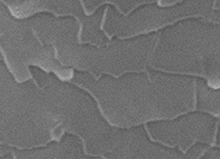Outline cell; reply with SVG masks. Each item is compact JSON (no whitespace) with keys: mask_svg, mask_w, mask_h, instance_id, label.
<instances>
[{"mask_svg":"<svg viewBox=\"0 0 220 159\" xmlns=\"http://www.w3.org/2000/svg\"><path fill=\"white\" fill-rule=\"evenodd\" d=\"M69 82H70V83H72L73 84L78 86V87H80V88L82 89L83 90H84L85 91H87V92H88L90 94L91 96H92V97L94 99H95V101H96V103H97V104L98 107V108H99V112H100L101 116H103V117H104V118H105L106 120L108 122V124L110 125V126H114V127H118V128H123V127H121V126H118L117 125L113 123H112V122L110 121V120L109 119V118H108V117H107L106 115H105V114L104 113V110H103V108H101V104H100V101H99V99H98L96 97V96H95V95H94L93 93L91 91H90V90L88 89L85 88V87L82 86H81L80 85L78 84L77 83H74V82H71L70 81Z\"/></svg>","mask_w":220,"mask_h":159,"instance_id":"obj_1","label":"cell"},{"mask_svg":"<svg viewBox=\"0 0 220 159\" xmlns=\"http://www.w3.org/2000/svg\"><path fill=\"white\" fill-rule=\"evenodd\" d=\"M200 17L204 18V17H203L202 15L201 16V15H192L187 16V17H182V18H180V19H176L175 20H174V21H173L172 22H170V23L164 24L162 26H160V27L156 28H153V29H151L149 30H147V31H142L141 32H138V33L135 34V35H132L131 36H127V37H118V38L120 39H122V40L125 39L129 38H131V37H135V36H137L138 35L148 33L151 32V31H158V30L160 29V28H162L163 27H165V26H168V25H171L173 24V23H175V22H178V21L180 20H182V19H185L190 18V17H195V18H196V17Z\"/></svg>","mask_w":220,"mask_h":159,"instance_id":"obj_2","label":"cell"},{"mask_svg":"<svg viewBox=\"0 0 220 159\" xmlns=\"http://www.w3.org/2000/svg\"><path fill=\"white\" fill-rule=\"evenodd\" d=\"M80 3H81V4L82 5V7H83V10H84V12L85 14H86V15H87V16H89V15H92V14H93L94 13V12L96 10V9H98V8L99 7L101 6V5H103V4H113V5L114 6L116 7V9L118 11H119L121 13H123V12L121 10H120V8L118 7V6H117V5L115 4V3H114L111 2H110V1H106L105 2H104L103 3H101V4H100V5L98 6H97L96 8L94 9L93 10H92V11L90 12H89L87 11V9H86V7L85 6L84 4V3H83V1H82V0H80Z\"/></svg>","mask_w":220,"mask_h":159,"instance_id":"obj_3","label":"cell"},{"mask_svg":"<svg viewBox=\"0 0 220 159\" xmlns=\"http://www.w3.org/2000/svg\"><path fill=\"white\" fill-rule=\"evenodd\" d=\"M154 69L157 70V71H163V72H167V73H168L176 74H180V75H195V76H198V77H204V78H206V79L207 80L208 85L210 87H211V85H212V83H213V81L210 80H209L206 76H204V75H198V74H196L184 73V72H173V71H166V70H163L160 69H158V68H154Z\"/></svg>","mask_w":220,"mask_h":159,"instance_id":"obj_4","label":"cell"},{"mask_svg":"<svg viewBox=\"0 0 220 159\" xmlns=\"http://www.w3.org/2000/svg\"><path fill=\"white\" fill-rule=\"evenodd\" d=\"M108 7H107L105 9V11H104V14H103V19H102L101 22L100 28V29L101 30V31H103V30H104V25H105V20H106V17L107 12H108Z\"/></svg>","mask_w":220,"mask_h":159,"instance_id":"obj_5","label":"cell"},{"mask_svg":"<svg viewBox=\"0 0 220 159\" xmlns=\"http://www.w3.org/2000/svg\"><path fill=\"white\" fill-rule=\"evenodd\" d=\"M179 1H177L171 3H169H169H168L167 4H161V2H160V1H158V6H159L165 7V6H173V5L176 4Z\"/></svg>","mask_w":220,"mask_h":159,"instance_id":"obj_6","label":"cell"},{"mask_svg":"<svg viewBox=\"0 0 220 159\" xmlns=\"http://www.w3.org/2000/svg\"><path fill=\"white\" fill-rule=\"evenodd\" d=\"M13 158H14V159H16V157H15V155L14 154H13Z\"/></svg>","mask_w":220,"mask_h":159,"instance_id":"obj_7","label":"cell"}]
</instances>
